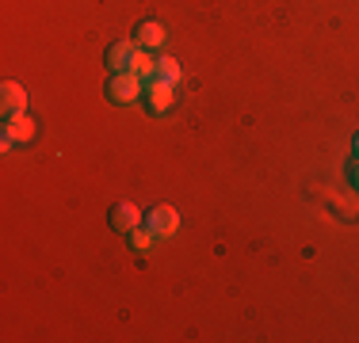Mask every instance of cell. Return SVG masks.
Listing matches in <instances>:
<instances>
[{"label": "cell", "instance_id": "cell-1", "mask_svg": "<svg viewBox=\"0 0 359 343\" xmlns=\"http://www.w3.org/2000/svg\"><path fill=\"white\" fill-rule=\"evenodd\" d=\"M138 96H142V76L134 73V69L111 73V80H107V99L111 103H134Z\"/></svg>", "mask_w": 359, "mask_h": 343}, {"label": "cell", "instance_id": "cell-2", "mask_svg": "<svg viewBox=\"0 0 359 343\" xmlns=\"http://www.w3.org/2000/svg\"><path fill=\"white\" fill-rule=\"evenodd\" d=\"M35 137V122L27 118V111L4 118V137H0V149H12L15 141H31Z\"/></svg>", "mask_w": 359, "mask_h": 343}, {"label": "cell", "instance_id": "cell-3", "mask_svg": "<svg viewBox=\"0 0 359 343\" xmlns=\"http://www.w3.org/2000/svg\"><path fill=\"white\" fill-rule=\"evenodd\" d=\"M145 225L153 229V237H172L180 229V214L172 206H153V210L145 214Z\"/></svg>", "mask_w": 359, "mask_h": 343}, {"label": "cell", "instance_id": "cell-4", "mask_svg": "<svg viewBox=\"0 0 359 343\" xmlns=\"http://www.w3.org/2000/svg\"><path fill=\"white\" fill-rule=\"evenodd\" d=\"M176 84H165V80H145V103H149L153 115H165L168 107H172L176 99Z\"/></svg>", "mask_w": 359, "mask_h": 343}, {"label": "cell", "instance_id": "cell-5", "mask_svg": "<svg viewBox=\"0 0 359 343\" xmlns=\"http://www.w3.org/2000/svg\"><path fill=\"white\" fill-rule=\"evenodd\" d=\"M0 111H4V118L27 111V92H23V84H15V80L0 84Z\"/></svg>", "mask_w": 359, "mask_h": 343}, {"label": "cell", "instance_id": "cell-6", "mask_svg": "<svg viewBox=\"0 0 359 343\" xmlns=\"http://www.w3.org/2000/svg\"><path fill=\"white\" fill-rule=\"evenodd\" d=\"M134 54H138V42H111L107 46V69L111 73H126L134 65Z\"/></svg>", "mask_w": 359, "mask_h": 343}, {"label": "cell", "instance_id": "cell-7", "mask_svg": "<svg viewBox=\"0 0 359 343\" xmlns=\"http://www.w3.org/2000/svg\"><path fill=\"white\" fill-rule=\"evenodd\" d=\"M111 225H115V229L142 225V210H138V206H130V202H118L115 210H111Z\"/></svg>", "mask_w": 359, "mask_h": 343}, {"label": "cell", "instance_id": "cell-8", "mask_svg": "<svg viewBox=\"0 0 359 343\" xmlns=\"http://www.w3.org/2000/svg\"><path fill=\"white\" fill-rule=\"evenodd\" d=\"M134 42H138V46H145V50H149V46H161V42H165V27H161V23H153V20H145L142 27H138V38H134Z\"/></svg>", "mask_w": 359, "mask_h": 343}, {"label": "cell", "instance_id": "cell-9", "mask_svg": "<svg viewBox=\"0 0 359 343\" xmlns=\"http://www.w3.org/2000/svg\"><path fill=\"white\" fill-rule=\"evenodd\" d=\"M180 76H184V69H180L176 57H157V80H165V84H180Z\"/></svg>", "mask_w": 359, "mask_h": 343}, {"label": "cell", "instance_id": "cell-10", "mask_svg": "<svg viewBox=\"0 0 359 343\" xmlns=\"http://www.w3.org/2000/svg\"><path fill=\"white\" fill-rule=\"evenodd\" d=\"M134 73L142 76V80H157V57H149L145 54V50H138V54H134Z\"/></svg>", "mask_w": 359, "mask_h": 343}, {"label": "cell", "instance_id": "cell-11", "mask_svg": "<svg viewBox=\"0 0 359 343\" xmlns=\"http://www.w3.org/2000/svg\"><path fill=\"white\" fill-rule=\"evenodd\" d=\"M149 244H153V229H149V225H145V229L134 225V229H130V248H138V252H145Z\"/></svg>", "mask_w": 359, "mask_h": 343}, {"label": "cell", "instance_id": "cell-12", "mask_svg": "<svg viewBox=\"0 0 359 343\" xmlns=\"http://www.w3.org/2000/svg\"><path fill=\"white\" fill-rule=\"evenodd\" d=\"M348 172H352V179H355V187H359V157L352 160V168H348Z\"/></svg>", "mask_w": 359, "mask_h": 343}, {"label": "cell", "instance_id": "cell-13", "mask_svg": "<svg viewBox=\"0 0 359 343\" xmlns=\"http://www.w3.org/2000/svg\"><path fill=\"white\" fill-rule=\"evenodd\" d=\"M355 153H359V134H355Z\"/></svg>", "mask_w": 359, "mask_h": 343}]
</instances>
